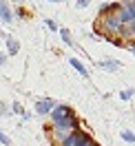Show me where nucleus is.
<instances>
[{
	"instance_id": "obj_1",
	"label": "nucleus",
	"mask_w": 135,
	"mask_h": 146,
	"mask_svg": "<svg viewBox=\"0 0 135 146\" xmlns=\"http://www.w3.org/2000/svg\"><path fill=\"white\" fill-rule=\"evenodd\" d=\"M51 117H53V126L60 135H67L78 128V119H75V113H73L71 106L67 104H55V109L51 111Z\"/></svg>"
},
{
	"instance_id": "obj_2",
	"label": "nucleus",
	"mask_w": 135,
	"mask_h": 146,
	"mask_svg": "<svg viewBox=\"0 0 135 146\" xmlns=\"http://www.w3.org/2000/svg\"><path fill=\"white\" fill-rule=\"evenodd\" d=\"M91 144H93L91 135L80 131V128H75V131H71L62 137V146H91Z\"/></svg>"
},
{
	"instance_id": "obj_3",
	"label": "nucleus",
	"mask_w": 135,
	"mask_h": 146,
	"mask_svg": "<svg viewBox=\"0 0 135 146\" xmlns=\"http://www.w3.org/2000/svg\"><path fill=\"white\" fill-rule=\"evenodd\" d=\"M55 109V102L53 100H38L36 102V113L38 115H47Z\"/></svg>"
},
{
	"instance_id": "obj_4",
	"label": "nucleus",
	"mask_w": 135,
	"mask_h": 146,
	"mask_svg": "<svg viewBox=\"0 0 135 146\" xmlns=\"http://www.w3.org/2000/svg\"><path fill=\"white\" fill-rule=\"evenodd\" d=\"M0 20L2 22H13V11H11V7H9V2L7 0H0Z\"/></svg>"
},
{
	"instance_id": "obj_5",
	"label": "nucleus",
	"mask_w": 135,
	"mask_h": 146,
	"mask_svg": "<svg viewBox=\"0 0 135 146\" xmlns=\"http://www.w3.org/2000/svg\"><path fill=\"white\" fill-rule=\"evenodd\" d=\"M100 66H102L104 71H108V73H115L117 69L122 66V62L115 60V58H106V60H102V62H100Z\"/></svg>"
},
{
	"instance_id": "obj_6",
	"label": "nucleus",
	"mask_w": 135,
	"mask_h": 146,
	"mask_svg": "<svg viewBox=\"0 0 135 146\" xmlns=\"http://www.w3.org/2000/svg\"><path fill=\"white\" fill-rule=\"evenodd\" d=\"M69 62H71V66H73V69H75L78 73H80L82 78H89V69H86V66H84V64H82L80 60H78V58H71Z\"/></svg>"
},
{
	"instance_id": "obj_7",
	"label": "nucleus",
	"mask_w": 135,
	"mask_h": 146,
	"mask_svg": "<svg viewBox=\"0 0 135 146\" xmlns=\"http://www.w3.org/2000/svg\"><path fill=\"white\" fill-rule=\"evenodd\" d=\"M18 51H20V42H18V40H13V38H7V53L16 55Z\"/></svg>"
},
{
	"instance_id": "obj_8",
	"label": "nucleus",
	"mask_w": 135,
	"mask_h": 146,
	"mask_svg": "<svg viewBox=\"0 0 135 146\" xmlns=\"http://www.w3.org/2000/svg\"><path fill=\"white\" fill-rule=\"evenodd\" d=\"M58 33H60V38H62V42H64L67 46H73V44H75V42H73V38H71V31H69V29H60Z\"/></svg>"
},
{
	"instance_id": "obj_9",
	"label": "nucleus",
	"mask_w": 135,
	"mask_h": 146,
	"mask_svg": "<svg viewBox=\"0 0 135 146\" xmlns=\"http://www.w3.org/2000/svg\"><path fill=\"white\" fill-rule=\"evenodd\" d=\"M122 139L126 144H135V133L133 131H122Z\"/></svg>"
},
{
	"instance_id": "obj_10",
	"label": "nucleus",
	"mask_w": 135,
	"mask_h": 146,
	"mask_svg": "<svg viewBox=\"0 0 135 146\" xmlns=\"http://www.w3.org/2000/svg\"><path fill=\"white\" fill-rule=\"evenodd\" d=\"M131 98H133V89H126V91H120V100L128 102Z\"/></svg>"
},
{
	"instance_id": "obj_11",
	"label": "nucleus",
	"mask_w": 135,
	"mask_h": 146,
	"mask_svg": "<svg viewBox=\"0 0 135 146\" xmlns=\"http://www.w3.org/2000/svg\"><path fill=\"white\" fill-rule=\"evenodd\" d=\"M11 111H13V113H20V115H25V109H22L20 102H13V104H11Z\"/></svg>"
},
{
	"instance_id": "obj_12",
	"label": "nucleus",
	"mask_w": 135,
	"mask_h": 146,
	"mask_svg": "<svg viewBox=\"0 0 135 146\" xmlns=\"http://www.w3.org/2000/svg\"><path fill=\"white\" fill-rule=\"evenodd\" d=\"M47 27L51 29L53 33H55V31H60V27H58V22H55V20H47Z\"/></svg>"
},
{
	"instance_id": "obj_13",
	"label": "nucleus",
	"mask_w": 135,
	"mask_h": 146,
	"mask_svg": "<svg viewBox=\"0 0 135 146\" xmlns=\"http://www.w3.org/2000/svg\"><path fill=\"white\" fill-rule=\"evenodd\" d=\"M0 142H2V144H5V146H9V144H11V139H9V137H7V135H5L2 131H0Z\"/></svg>"
},
{
	"instance_id": "obj_14",
	"label": "nucleus",
	"mask_w": 135,
	"mask_h": 146,
	"mask_svg": "<svg viewBox=\"0 0 135 146\" xmlns=\"http://www.w3.org/2000/svg\"><path fill=\"white\" fill-rule=\"evenodd\" d=\"M89 2H91V0H78V2H75V5H78V7H80V9H84V7H89Z\"/></svg>"
},
{
	"instance_id": "obj_15",
	"label": "nucleus",
	"mask_w": 135,
	"mask_h": 146,
	"mask_svg": "<svg viewBox=\"0 0 135 146\" xmlns=\"http://www.w3.org/2000/svg\"><path fill=\"white\" fill-rule=\"evenodd\" d=\"M128 33H131V38H135V22L128 25ZM131 38H128V40H131Z\"/></svg>"
},
{
	"instance_id": "obj_16",
	"label": "nucleus",
	"mask_w": 135,
	"mask_h": 146,
	"mask_svg": "<svg viewBox=\"0 0 135 146\" xmlns=\"http://www.w3.org/2000/svg\"><path fill=\"white\" fill-rule=\"evenodd\" d=\"M7 62V53H2V51H0V69H2V64Z\"/></svg>"
},
{
	"instance_id": "obj_17",
	"label": "nucleus",
	"mask_w": 135,
	"mask_h": 146,
	"mask_svg": "<svg viewBox=\"0 0 135 146\" xmlns=\"http://www.w3.org/2000/svg\"><path fill=\"white\" fill-rule=\"evenodd\" d=\"M5 113H7V106H5V102L0 100V115H5Z\"/></svg>"
},
{
	"instance_id": "obj_18",
	"label": "nucleus",
	"mask_w": 135,
	"mask_h": 146,
	"mask_svg": "<svg viewBox=\"0 0 135 146\" xmlns=\"http://www.w3.org/2000/svg\"><path fill=\"white\" fill-rule=\"evenodd\" d=\"M49 2H64V0H49Z\"/></svg>"
},
{
	"instance_id": "obj_19",
	"label": "nucleus",
	"mask_w": 135,
	"mask_h": 146,
	"mask_svg": "<svg viewBox=\"0 0 135 146\" xmlns=\"http://www.w3.org/2000/svg\"><path fill=\"white\" fill-rule=\"evenodd\" d=\"M91 146H95V144H91Z\"/></svg>"
},
{
	"instance_id": "obj_20",
	"label": "nucleus",
	"mask_w": 135,
	"mask_h": 146,
	"mask_svg": "<svg viewBox=\"0 0 135 146\" xmlns=\"http://www.w3.org/2000/svg\"><path fill=\"white\" fill-rule=\"evenodd\" d=\"M133 55H135V53H133Z\"/></svg>"
}]
</instances>
